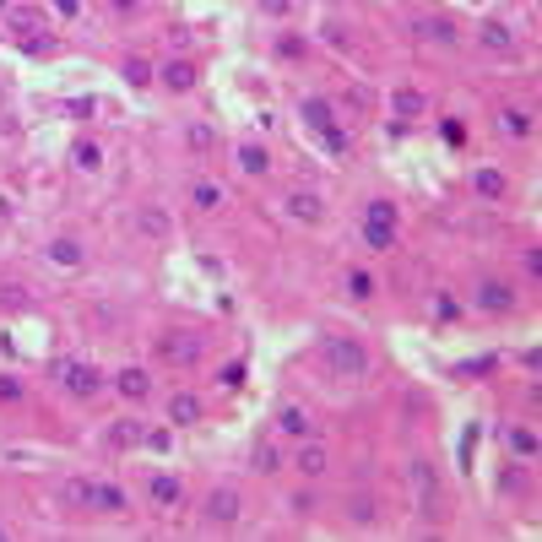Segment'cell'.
<instances>
[{
	"mask_svg": "<svg viewBox=\"0 0 542 542\" xmlns=\"http://www.w3.org/2000/svg\"><path fill=\"white\" fill-rule=\"evenodd\" d=\"M136 233H141V239H168L174 223H168L163 206H136Z\"/></svg>",
	"mask_w": 542,
	"mask_h": 542,
	"instance_id": "603a6c76",
	"label": "cell"
},
{
	"mask_svg": "<svg viewBox=\"0 0 542 542\" xmlns=\"http://www.w3.org/2000/svg\"><path fill=\"white\" fill-rule=\"evenodd\" d=\"M233 157H239V168H244V174H255V179L271 168V152H266L261 141H239V152H233Z\"/></svg>",
	"mask_w": 542,
	"mask_h": 542,
	"instance_id": "484cf974",
	"label": "cell"
},
{
	"mask_svg": "<svg viewBox=\"0 0 542 542\" xmlns=\"http://www.w3.org/2000/svg\"><path fill=\"white\" fill-rule=\"evenodd\" d=\"M391 114H396V125H407V119H423V114H429V92L402 81V87L391 92Z\"/></svg>",
	"mask_w": 542,
	"mask_h": 542,
	"instance_id": "2e32d148",
	"label": "cell"
},
{
	"mask_svg": "<svg viewBox=\"0 0 542 542\" xmlns=\"http://www.w3.org/2000/svg\"><path fill=\"white\" fill-rule=\"evenodd\" d=\"M315 510H320V499H315V494H299V499H293V516H315Z\"/></svg>",
	"mask_w": 542,
	"mask_h": 542,
	"instance_id": "7bdbcfd3",
	"label": "cell"
},
{
	"mask_svg": "<svg viewBox=\"0 0 542 542\" xmlns=\"http://www.w3.org/2000/svg\"><path fill=\"white\" fill-rule=\"evenodd\" d=\"M413 33H418V38H429V43H461V38H467L451 16H418V22H413Z\"/></svg>",
	"mask_w": 542,
	"mask_h": 542,
	"instance_id": "44dd1931",
	"label": "cell"
},
{
	"mask_svg": "<svg viewBox=\"0 0 542 542\" xmlns=\"http://www.w3.org/2000/svg\"><path fill=\"white\" fill-rule=\"evenodd\" d=\"M277 54H282V60H299V54H304V43L288 33V38H277Z\"/></svg>",
	"mask_w": 542,
	"mask_h": 542,
	"instance_id": "b9f144b4",
	"label": "cell"
},
{
	"mask_svg": "<svg viewBox=\"0 0 542 542\" xmlns=\"http://www.w3.org/2000/svg\"><path fill=\"white\" fill-rule=\"evenodd\" d=\"M147 505L152 510H179L185 505V483L168 472H147Z\"/></svg>",
	"mask_w": 542,
	"mask_h": 542,
	"instance_id": "4fadbf2b",
	"label": "cell"
},
{
	"mask_svg": "<svg viewBox=\"0 0 542 542\" xmlns=\"http://www.w3.org/2000/svg\"><path fill=\"white\" fill-rule=\"evenodd\" d=\"M103 5H114V11H125V16H130V11H141V0H103Z\"/></svg>",
	"mask_w": 542,
	"mask_h": 542,
	"instance_id": "f6af8a7d",
	"label": "cell"
},
{
	"mask_svg": "<svg viewBox=\"0 0 542 542\" xmlns=\"http://www.w3.org/2000/svg\"><path fill=\"white\" fill-rule=\"evenodd\" d=\"M60 505H71V510H81V505H87V483H81V478H71V483L60 489Z\"/></svg>",
	"mask_w": 542,
	"mask_h": 542,
	"instance_id": "e575fe53",
	"label": "cell"
},
{
	"mask_svg": "<svg viewBox=\"0 0 542 542\" xmlns=\"http://www.w3.org/2000/svg\"><path fill=\"white\" fill-rule=\"evenodd\" d=\"M407 499L423 521H440L445 516V483L434 472V461H407Z\"/></svg>",
	"mask_w": 542,
	"mask_h": 542,
	"instance_id": "277c9868",
	"label": "cell"
},
{
	"mask_svg": "<svg viewBox=\"0 0 542 542\" xmlns=\"http://www.w3.org/2000/svg\"><path fill=\"white\" fill-rule=\"evenodd\" d=\"M299 114H304V125L315 130V141H320L331 157H347V130H342V119H337V103H331V98L309 92V98L299 103Z\"/></svg>",
	"mask_w": 542,
	"mask_h": 542,
	"instance_id": "3957f363",
	"label": "cell"
},
{
	"mask_svg": "<svg viewBox=\"0 0 542 542\" xmlns=\"http://www.w3.org/2000/svg\"><path fill=\"white\" fill-rule=\"evenodd\" d=\"M190 206H195V212H217V206H223V185H212V179H190Z\"/></svg>",
	"mask_w": 542,
	"mask_h": 542,
	"instance_id": "f1b7e54d",
	"label": "cell"
},
{
	"mask_svg": "<svg viewBox=\"0 0 542 542\" xmlns=\"http://www.w3.org/2000/svg\"><path fill=\"white\" fill-rule=\"evenodd\" d=\"M521 467H527V461H516V472H505V478H499V489H505V494H527V472H521Z\"/></svg>",
	"mask_w": 542,
	"mask_h": 542,
	"instance_id": "f35d334b",
	"label": "cell"
},
{
	"mask_svg": "<svg viewBox=\"0 0 542 542\" xmlns=\"http://www.w3.org/2000/svg\"><path fill=\"white\" fill-rule=\"evenodd\" d=\"M434 315H440V320H461V304H456L451 293H434Z\"/></svg>",
	"mask_w": 542,
	"mask_h": 542,
	"instance_id": "8d00e7d4",
	"label": "cell"
},
{
	"mask_svg": "<svg viewBox=\"0 0 542 542\" xmlns=\"http://www.w3.org/2000/svg\"><path fill=\"white\" fill-rule=\"evenodd\" d=\"M152 76H157V81H163L168 92H195V81H201L195 60H185V54H174V60H168V65H157Z\"/></svg>",
	"mask_w": 542,
	"mask_h": 542,
	"instance_id": "9a60e30c",
	"label": "cell"
},
{
	"mask_svg": "<svg viewBox=\"0 0 542 542\" xmlns=\"http://www.w3.org/2000/svg\"><path fill=\"white\" fill-rule=\"evenodd\" d=\"M309 434H315V418L299 402H282L277 407V440H309Z\"/></svg>",
	"mask_w": 542,
	"mask_h": 542,
	"instance_id": "ac0fdd59",
	"label": "cell"
},
{
	"mask_svg": "<svg viewBox=\"0 0 542 542\" xmlns=\"http://www.w3.org/2000/svg\"><path fill=\"white\" fill-rule=\"evenodd\" d=\"M494 130H499V136H510V141H532L537 114H532V109H521V103H505V109L494 114Z\"/></svg>",
	"mask_w": 542,
	"mask_h": 542,
	"instance_id": "7c38bea8",
	"label": "cell"
},
{
	"mask_svg": "<svg viewBox=\"0 0 542 542\" xmlns=\"http://www.w3.org/2000/svg\"><path fill=\"white\" fill-rule=\"evenodd\" d=\"M375 521H380L375 499H369V494H353V499H347V527H358V532H364V527H375Z\"/></svg>",
	"mask_w": 542,
	"mask_h": 542,
	"instance_id": "f546056e",
	"label": "cell"
},
{
	"mask_svg": "<svg viewBox=\"0 0 542 542\" xmlns=\"http://www.w3.org/2000/svg\"><path fill=\"white\" fill-rule=\"evenodd\" d=\"M71 163H76L81 174H98V168H103V147H98V141H76V147H71Z\"/></svg>",
	"mask_w": 542,
	"mask_h": 542,
	"instance_id": "1f68e13d",
	"label": "cell"
},
{
	"mask_svg": "<svg viewBox=\"0 0 542 542\" xmlns=\"http://www.w3.org/2000/svg\"><path fill=\"white\" fill-rule=\"evenodd\" d=\"M201 418H206V402H201L195 391H174V396H168V423H174V429H195Z\"/></svg>",
	"mask_w": 542,
	"mask_h": 542,
	"instance_id": "e0dca14e",
	"label": "cell"
},
{
	"mask_svg": "<svg viewBox=\"0 0 542 542\" xmlns=\"http://www.w3.org/2000/svg\"><path fill=\"white\" fill-rule=\"evenodd\" d=\"M320 364L331 380H364L369 375V347L353 331H326L320 337Z\"/></svg>",
	"mask_w": 542,
	"mask_h": 542,
	"instance_id": "6da1fadb",
	"label": "cell"
},
{
	"mask_svg": "<svg viewBox=\"0 0 542 542\" xmlns=\"http://www.w3.org/2000/svg\"><path fill=\"white\" fill-rule=\"evenodd\" d=\"M5 43L22 49V54H49L54 38H49L43 11H38V5H11V11H5Z\"/></svg>",
	"mask_w": 542,
	"mask_h": 542,
	"instance_id": "7a4b0ae2",
	"label": "cell"
},
{
	"mask_svg": "<svg viewBox=\"0 0 542 542\" xmlns=\"http://www.w3.org/2000/svg\"><path fill=\"white\" fill-rule=\"evenodd\" d=\"M472 195L478 201H505L510 195V174L505 168H478L472 174Z\"/></svg>",
	"mask_w": 542,
	"mask_h": 542,
	"instance_id": "7402d4cb",
	"label": "cell"
},
{
	"mask_svg": "<svg viewBox=\"0 0 542 542\" xmlns=\"http://www.w3.org/2000/svg\"><path fill=\"white\" fill-rule=\"evenodd\" d=\"M54 380H60L65 396H76V402H92V396H103V385H109V375H103L98 364H87V358H60Z\"/></svg>",
	"mask_w": 542,
	"mask_h": 542,
	"instance_id": "8992f818",
	"label": "cell"
},
{
	"mask_svg": "<svg viewBox=\"0 0 542 542\" xmlns=\"http://www.w3.org/2000/svg\"><path fill=\"white\" fill-rule=\"evenodd\" d=\"M125 81H130V87H147V81H152V65H147V60H125Z\"/></svg>",
	"mask_w": 542,
	"mask_h": 542,
	"instance_id": "d590c367",
	"label": "cell"
},
{
	"mask_svg": "<svg viewBox=\"0 0 542 542\" xmlns=\"http://www.w3.org/2000/svg\"><path fill=\"white\" fill-rule=\"evenodd\" d=\"M250 467H255L261 478H277V472H282V451H277V440H261V445L250 451Z\"/></svg>",
	"mask_w": 542,
	"mask_h": 542,
	"instance_id": "83f0119b",
	"label": "cell"
},
{
	"mask_svg": "<svg viewBox=\"0 0 542 542\" xmlns=\"http://www.w3.org/2000/svg\"><path fill=\"white\" fill-rule=\"evenodd\" d=\"M505 440H510L516 461H537V456H542V440H537V429H532V423H510V434H505Z\"/></svg>",
	"mask_w": 542,
	"mask_h": 542,
	"instance_id": "cb8c5ba5",
	"label": "cell"
},
{
	"mask_svg": "<svg viewBox=\"0 0 542 542\" xmlns=\"http://www.w3.org/2000/svg\"><path fill=\"white\" fill-rule=\"evenodd\" d=\"M201 521L217 527V532H233V527L244 521V494H239V489H212V494L201 499Z\"/></svg>",
	"mask_w": 542,
	"mask_h": 542,
	"instance_id": "52a82bcc",
	"label": "cell"
},
{
	"mask_svg": "<svg viewBox=\"0 0 542 542\" xmlns=\"http://www.w3.org/2000/svg\"><path fill=\"white\" fill-rule=\"evenodd\" d=\"M440 136H445V141H451V147H461V141H467V125H461V119H456V114H451V119H445V125H440Z\"/></svg>",
	"mask_w": 542,
	"mask_h": 542,
	"instance_id": "ab89813d",
	"label": "cell"
},
{
	"mask_svg": "<svg viewBox=\"0 0 542 542\" xmlns=\"http://www.w3.org/2000/svg\"><path fill=\"white\" fill-rule=\"evenodd\" d=\"M347 293H353L358 304H369V299L380 293V282H375V271H364V266H353V271H347Z\"/></svg>",
	"mask_w": 542,
	"mask_h": 542,
	"instance_id": "d6a6232c",
	"label": "cell"
},
{
	"mask_svg": "<svg viewBox=\"0 0 542 542\" xmlns=\"http://www.w3.org/2000/svg\"><path fill=\"white\" fill-rule=\"evenodd\" d=\"M364 244L369 250H396V206L391 201H369L364 206Z\"/></svg>",
	"mask_w": 542,
	"mask_h": 542,
	"instance_id": "ba28073f",
	"label": "cell"
},
{
	"mask_svg": "<svg viewBox=\"0 0 542 542\" xmlns=\"http://www.w3.org/2000/svg\"><path fill=\"white\" fill-rule=\"evenodd\" d=\"M282 212H288L293 223H304V228H320V223H326V195H320V190H288V195H282Z\"/></svg>",
	"mask_w": 542,
	"mask_h": 542,
	"instance_id": "30bf717a",
	"label": "cell"
},
{
	"mask_svg": "<svg viewBox=\"0 0 542 542\" xmlns=\"http://www.w3.org/2000/svg\"><path fill=\"white\" fill-rule=\"evenodd\" d=\"M157 358L174 364V369H195V364L206 358V337H201V331H185V326H168V331L157 337Z\"/></svg>",
	"mask_w": 542,
	"mask_h": 542,
	"instance_id": "5b68a950",
	"label": "cell"
},
{
	"mask_svg": "<svg viewBox=\"0 0 542 542\" xmlns=\"http://www.w3.org/2000/svg\"><path fill=\"white\" fill-rule=\"evenodd\" d=\"M217 385H223V391H239V385H244V364H223Z\"/></svg>",
	"mask_w": 542,
	"mask_h": 542,
	"instance_id": "74e56055",
	"label": "cell"
},
{
	"mask_svg": "<svg viewBox=\"0 0 542 542\" xmlns=\"http://www.w3.org/2000/svg\"><path fill=\"white\" fill-rule=\"evenodd\" d=\"M81 510H92V516H125L130 510V494L119 489V483H87V505Z\"/></svg>",
	"mask_w": 542,
	"mask_h": 542,
	"instance_id": "8fae6325",
	"label": "cell"
},
{
	"mask_svg": "<svg viewBox=\"0 0 542 542\" xmlns=\"http://www.w3.org/2000/svg\"><path fill=\"white\" fill-rule=\"evenodd\" d=\"M109 385H114V391H119L125 402H147V396H152V375H147L141 364H125V369H119V375H114Z\"/></svg>",
	"mask_w": 542,
	"mask_h": 542,
	"instance_id": "d6986e66",
	"label": "cell"
},
{
	"mask_svg": "<svg viewBox=\"0 0 542 542\" xmlns=\"http://www.w3.org/2000/svg\"><path fill=\"white\" fill-rule=\"evenodd\" d=\"M0 537H11V532H5V527H0Z\"/></svg>",
	"mask_w": 542,
	"mask_h": 542,
	"instance_id": "bcb514c9",
	"label": "cell"
},
{
	"mask_svg": "<svg viewBox=\"0 0 542 542\" xmlns=\"http://www.w3.org/2000/svg\"><path fill=\"white\" fill-rule=\"evenodd\" d=\"M255 5H261V11H266V16H282V22H288V16H293V0H255Z\"/></svg>",
	"mask_w": 542,
	"mask_h": 542,
	"instance_id": "60d3db41",
	"label": "cell"
},
{
	"mask_svg": "<svg viewBox=\"0 0 542 542\" xmlns=\"http://www.w3.org/2000/svg\"><path fill=\"white\" fill-rule=\"evenodd\" d=\"M141 434H147V423L119 418V423H109V451H141Z\"/></svg>",
	"mask_w": 542,
	"mask_h": 542,
	"instance_id": "d4e9b609",
	"label": "cell"
},
{
	"mask_svg": "<svg viewBox=\"0 0 542 542\" xmlns=\"http://www.w3.org/2000/svg\"><path fill=\"white\" fill-rule=\"evenodd\" d=\"M472 304H478L483 315H510L521 299H516V288H510L505 277H478V288H472Z\"/></svg>",
	"mask_w": 542,
	"mask_h": 542,
	"instance_id": "9c48e42d",
	"label": "cell"
},
{
	"mask_svg": "<svg viewBox=\"0 0 542 542\" xmlns=\"http://www.w3.org/2000/svg\"><path fill=\"white\" fill-rule=\"evenodd\" d=\"M293 467H299V478H309V483H315V478H326L331 451H326L320 440H304V445H299V456H293Z\"/></svg>",
	"mask_w": 542,
	"mask_h": 542,
	"instance_id": "ffe728a7",
	"label": "cell"
},
{
	"mask_svg": "<svg viewBox=\"0 0 542 542\" xmlns=\"http://www.w3.org/2000/svg\"><path fill=\"white\" fill-rule=\"evenodd\" d=\"M87 255H81V244L76 239H49V266H60V271H76Z\"/></svg>",
	"mask_w": 542,
	"mask_h": 542,
	"instance_id": "4316f807",
	"label": "cell"
},
{
	"mask_svg": "<svg viewBox=\"0 0 542 542\" xmlns=\"http://www.w3.org/2000/svg\"><path fill=\"white\" fill-rule=\"evenodd\" d=\"M54 11H60V16H65V22H71V16H76V11H81V0H54Z\"/></svg>",
	"mask_w": 542,
	"mask_h": 542,
	"instance_id": "ee69618b",
	"label": "cell"
},
{
	"mask_svg": "<svg viewBox=\"0 0 542 542\" xmlns=\"http://www.w3.org/2000/svg\"><path fill=\"white\" fill-rule=\"evenodd\" d=\"M0 402H5V407H16V402H27V385H22L16 375H0Z\"/></svg>",
	"mask_w": 542,
	"mask_h": 542,
	"instance_id": "836d02e7",
	"label": "cell"
},
{
	"mask_svg": "<svg viewBox=\"0 0 542 542\" xmlns=\"http://www.w3.org/2000/svg\"><path fill=\"white\" fill-rule=\"evenodd\" d=\"M478 43H483L489 54H505V60H516V49H521V43H516V27L499 22V16H489V22L478 27Z\"/></svg>",
	"mask_w": 542,
	"mask_h": 542,
	"instance_id": "5bb4252c",
	"label": "cell"
},
{
	"mask_svg": "<svg viewBox=\"0 0 542 542\" xmlns=\"http://www.w3.org/2000/svg\"><path fill=\"white\" fill-rule=\"evenodd\" d=\"M185 147L206 157V152L217 147V130H212V125H201V119H190V125H185Z\"/></svg>",
	"mask_w": 542,
	"mask_h": 542,
	"instance_id": "4dcf8cb0",
	"label": "cell"
}]
</instances>
